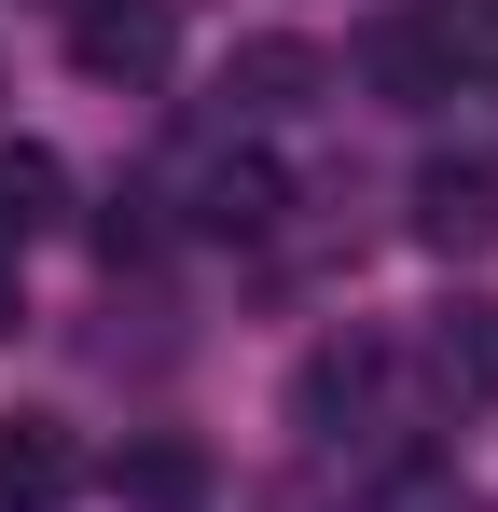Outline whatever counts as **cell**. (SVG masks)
<instances>
[{
    "instance_id": "52a82bcc",
    "label": "cell",
    "mask_w": 498,
    "mask_h": 512,
    "mask_svg": "<svg viewBox=\"0 0 498 512\" xmlns=\"http://www.w3.org/2000/svg\"><path fill=\"white\" fill-rule=\"evenodd\" d=\"M111 499L125 512H208V457L194 443H125L111 457Z\"/></svg>"
},
{
    "instance_id": "ba28073f",
    "label": "cell",
    "mask_w": 498,
    "mask_h": 512,
    "mask_svg": "<svg viewBox=\"0 0 498 512\" xmlns=\"http://www.w3.org/2000/svg\"><path fill=\"white\" fill-rule=\"evenodd\" d=\"M194 222H208V236H263V222H277V167H263V153H208V167H194Z\"/></svg>"
},
{
    "instance_id": "9c48e42d",
    "label": "cell",
    "mask_w": 498,
    "mask_h": 512,
    "mask_svg": "<svg viewBox=\"0 0 498 512\" xmlns=\"http://www.w3.org/2000/svg\"><path fill=\"white\" fill-rule=\"evenodd\" d=\"M374 374H388V346H360V333L319 346V360H305V388H291V416L332 443V416H360V402H374Z\"/></svg>"
},
{
    "instance_id": "277c9868",
    "label": "cell",
    "mask_w": 498,
    "mask_h": 512,
    "mask_svg": "<svg viewBox=\"0 0 498 512\" xmlns=\"http://www.w3.org/2000/svg\"><path fill=\"white\" fill-rule=\"evenodd\" d=\"M83 485V443L56 416H0V512H70Z\"/></svg>"
},
{
    "instance_id": "7a4b0ae2",
    "label": "cell",
    "mask_w": 498,
    "mask_h": 512,
    "mask_svg": "<svg viewBox=\"0 0 498 512\" xmlns=\"http://www.w3.org/2000/svg\"><path fill=\"white\" fill-rule=\"evenodd\" d=\"M319 84H332L319 42H291V28H277V42H236V56H222V125H277V111H305Z\"/></svg>"
},
{
    "instance_id": "8fae6325",
    "label": "cell",
    "mask_w": 498,
    "mask_h": 512,
    "mask_svg": "<svg viewBox=\"0 0 498 512\" xmlns=\"http://www.w3.org/2000/svg\"><path fill=\"white\" fill-rule=\"evenodd\" d=\"M14 319H28V291H14V250H0V333H14Z\"/></svg>"
},
{
    "instance_id": "6da1fadb",
    "label": "cell",
    "mask_w": 498,
    "mask_h": 512,
    "mask_svg": "<svg viewBox=\"0 0 498 512\" xmlns=\"http://www.w3.org/2000/svg\"><path fill=\"white\" fill-rule=\"evenodd\" d=\"M166 56H180V14H166V0H83L70 14V70L83 84H166Z\"/></svg>"
},
{
    "instance_id": "8992f818",
    "label": "cell",
    "mask_w": 498,
    "mask_h": 512,
    "mask_svg": "<svg viewBox=\"0 0 498 512\" xmlns=\"http://www.w3.org/2000/svg\"><path fill=\"white\" fill-rule=\"evenodd\" d=\"M56 222H70V167H56L42 139H0V250L56 236Z\"/></svg>"
},
{
    "instance_id": "5b68a950",
    "label": "cell",
    "mask_w": 498,
    "mask_h": 512,
    "mask_svg": "<svg viewBox=\"0 0 498 512\" xmlns=\"http://www.w3.org/2000/svg\"><path fill=\"white\" fill-rule=\"evenodd\" d=\"M429 388L443 402H498V291H457L429 319Z\"/></svg>"
},
{
    "instance_id": "30bf717a",
    "label": "cell",
    "mask_w": 498,
    "mask_h": 512,
    "mask_svg": "<svg viewBox=\"0 0 498 512\" xmlns=\"http://www.w3.org/2000/svg\"><path fill=\"white\" fill-rule=\"evenodd\" d=\"M360 512H471V499H457L443 457H415V471H388V485H360Z\"/></svg>"
},
{
    "instance_id": "3957f363",
    "label": "cell",
    "mask_w": 498,
    "mask_h": 512,
    "mask_svg": "<svg viewBox=\"0 0 498 512\" xmlns=\"http://www.w3.org/2000/svg\"><path fill=\"white\" fill-rule=\"evenodd\" d=\"M415 250L498 263V167H429V180H415Z\"/></svg>"
}]
</instances>
